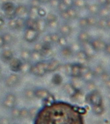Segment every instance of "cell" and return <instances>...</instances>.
Listing matches in <instances>:
<instances>
[{
	"label": "cell",
	"instance_id": "obj_1",
	"mask_svg": "<svg viewBox=\"0 0 110 124\" xmlns=\"http://www.w3.org/2000/svg\"><path fill=\"white\" fill-rule=\"evenodd\" d=\"M34 124H84L76 107L64 101H53L37 113Z\"/></svg>",
	"mask_w": 110,
	"mask_h": 124
},
{
	"label": "cell",
	"instance_id": "obj_2",
	"mask_svg": "<svg viewBox=\"0 0 110 124\" xmlns=\"http://www.w3.org/2000/svg\"><path fill=\"white\" fill-rule=\"evenodd\" d=\"M47 66L48 62L39 61L31 66L30 72L33 75L38 77H42L47 73Z\"/></svg>",
	"mask_w": 110,
	"mask_h": 124
},
{
	"label": "cell",
	"instance_id": "obj_3",
	"mask_svg": "<svg viewBox=\"0 0 110 124\" xmlns=\"http://www.w3.org/2000/svg\"><path fill=\"white\" fill-rule=\"evenodd\" d=\"M39 33L35 29H26L24 33V39L27 42L33 43L38 39Z\"/></svg>",
	"mask_w": 110,
	"mask_h": 124
},
{
	"label": "cell",
	"instance_id": "obj_4",
	"mask_svg": "<svg viewBox=\"0 0 110 124\" xmlns=\"http://www.w3.org/2000/svg\"><path fill=\"white\" fill-rule=\"evenodd\" d=\"M15 13L16 17L26 19L28 18L29 9L25 5H18L15 8Z\"/></svg>",
	"mask_w": 110,
	"mask_h": 124
},
{
	"label": "cell",
	"instance_id": "obj_5",
	"mask_svg": "<svg viewBox=\"0 0 110 124\" xmlns=\"http://www.w3.org/2000/svg\"><path fill=\"white\" fill-rule=\"evenodd\" d=\"M19 81V76L16 74H11L5 80V84L8 87H13L17 85Z\"/></svg>",
	"mask_w": 110,
	"mask_h": 124
},
{
	"label": "cell",
	"instance_id": "obj_6",
	"mask_svg": "<svg viewBox=\"0 0 110 124\" xmlns=\"http://www.w3.org/2000/svg\"><path fill=\"white\" fill-rule=\"evenodd\" d=\"M21 64H22L21 61L19 58L15 57H13L9 61V68L13 72H19Z\"/></svg>",
	"mask_w": 110,
	"mask_h": 124
},
{
	"label": "cell",
	"instance_id": "obj_7",
	"mask_svg": "<svg viewBox=\"0 0 110 124\" xmlns=\"http://www.w3.org/2000/svg\"><path fill=\"white\" fill-rule=\"evenodd\" d=\"M60 64L58 60L53 59L50 62H48V66H47V72H52L56 71V70L60 68Z\"/></svg>",
	"mask_w": 110,
	"mask_h": 124
},
{
	"label": "cell",
	"instance_id": "obj_8",
	"mask_svg": "<svg viewBox=\"0 0 110 124\" xmlns=\"http://www.w3.org/2000/svg\"><path fill=\"white\" fill-rule=\"evenodd\" d=\"M47 27V22L43 18L39 17L37 20V31L38 33H41L46 30Z\"/></svg>",
	"mask_w": 110,
	"mask_h": 124
},
{
	"label": "cell",
	"instance_id": "obj_9",
	"mask_svg": "<svg viewBox=\"0 0 110 124\" xmlns=\"http://www.w3.org/2000/svg\"><path fill=\"white\" fill-rule=\"evenodd\" d=\"M13 57V52L9 49H5L1 53V58L5 62H9V61H10Z\"/></svg>",
	"mask_w": 110,
	"mask_h": 124
},
{
	"label": "cell",
	"instance_id": "obj_10",
	"mask_svg": "<svg viewBox=\"0 0 110 124\" xmlns=\"http://www.w3.org/2000/svg\"><path fill=\"white\" fill-rule=\"evenodd\" d=\"M83 47H84V51L88 56H91L94 54L95 50L93 47L92 44L89 43L88 41L83 43Z\"/></svg>",
	"mask_w": 110,
	"mask_h": 124
},
{
	"label": "cell",
	"instance_id": "obj_11",
	"mask_svg": "<svg viewBox=\"0 0 110 124\" xmlns=\"http://www.w3.org/2000/svg\"><path fill=\"white\" fill-rule=\"evenodd\" d=\"M35 95L41 98H46L51 96V94L47 90L44 88L37 89L35 91Z\"/></svg>",
	"mask_w": 110,
	"mask_h": 124
},
{
	"label": "cell",
	"instance_id": "obj_12",
	"mask_svg": "<svg viewBox=\"0 0 110 124\" xmlns=\"http://www.w3.org/2000/svg\"><path fill=\"white\" fill-rule=\"evenodd\" d=\"M39 8H35V7H30L29 9L28 18L33 19V20H37L39 18L38 15V11Z\"/></svg>",
	"mask_w": 110,
	"mask_h": 124
},
{
	"label": "cell",
	"instance_id": "obj_13",
	"mask_svg": "<svg viewBox=\"0 0 110 124\" xmlns=\"http://www.w3.org/2000/svg\"><path fill=\"white\" fill-rule=\"evenodd\" d=\"M70 76L72 77H79L81 76V66L79 64H72L71 74Z\"/></svg>",
	"mask_w": 110,
	"mask_h": 124
},
{
	"label": "cell",
	"instance_id": "obj_14",
	"mask_svg": "<svg viewBox=\"0 0 110 124\" xmlns=\"http://www.w3.org/2000/svg\"><path fill=\"white\" fill-rule=\"evenodd\" d=\"M59 31H60V33L62 35L66 37V36L69 35L70 33L71 32V28L68 24L64 23V24H62L60 26Z\"/></svg>",
	"mask_w": 110,
	"mask_h": 124
},
{
	"label": "cell",
	"instance_id": "obj_15",
	"mask_svg": "<svg viewBox=\"0 0 110 124\" xmlns=\"http://www.w3.org/2000/svg\"><path fill=\"white\" fill-rule=\"evenodd\" d=\"M81 76H79V77H72V80H71V84L72 85V86L74 87L75 89L80 88H81V86L82 85H84V82H83V79L80 78Z\"/></svg>",
	"mask_w": 110,
	"mask_h": 124
},
{
	"label": "cell",
	"instance_id": "obj_16",
	"mask_svg": "<svg viewBox=\"0 0 110 124\" xmlns=\"http://www.w3.org/2000/svg\"><path fill=\"white\" fill-rule=\"evenodd\" d=\"M31 66L32 64L30 63L29 61H24L23 62H22L19 72H21L23 74H25L27 72H30Z\"/></svg>",
	"mask_w": 110,
	"mask_h": 124
},
{
	"label": "cell",
	"instance_id": "obj_17",
	"mask_svg": "<svg viewBox=\"0 0 110 124\" xmlns=\"http://www.w3.org/2000/svg\"><path fill=\"white\" fill-rule=\"evenodd\" d=\"M43 57V56L41 52H38L35 50L33 52H31V60H32L33 62H35V63L41 61Z\"/></svg>",
	"mask_w": 110,
	"mask_h": 124
},
{
	"label": "cell",
	"instance_id": "obj_18",
	"mask_svg": "<svg viewBox=\"0 0 110 124\" xmlns=\"http://www.w3.org/2000/svg\"><path fill=\"white\" fill-rule=\"evenodd\" d=\"M26 29H32L37 30V20H33L29 18L25 19V25Z\"/></svg>",
	"mask_w": 110,
	"mask_h": 124
},
{
	"label": "cell",
	"instance_id": "obj_19",
	"mask_svg": "<svg viewBox=\"0 0 110 124\" xmlns=\"http://www.w3.org/2000/svg\"><path fill=\"white\" fill-rule=\"evenodd\" d=\"M20 56L23 61H29L31 60V51L27 49H23L21 52Z\"/></svg>",
	"mask_w": 110,
	"mask_h": 124
},
{
	"label": "cell",
	"instance_id": "obj_20",
	"mask_svg": "<svg viewBox=\"0 0 110 124\" xmlns=\"http://www.w3.org/2000/svg\"><path fill=\"white\" fill-rule=\"evenodd\" d=\"M72 54V51L71 50L70 47L68 46H64L62 47V49L61 50V54L64 58H69L71 56Z\"/></svg>",
	"mask_w": 110,
	"mask_h": 124
},
{
	"label": "cell",
	"instance_id": "obj_21",
	"mask_svg": "<svg viewBox=\"0 0 110 124\" xmlns=\"http://www.w3.org/2000/svg\"><path fill=\"white\" fill-rule=\"evenodd\" d=\"M15 98L13 94H9L5 98V104L8 107L12 106L14 104V102H15Z\"/></svg>",
	"mask_w": 110,
	"mask_h": 124
},
{
	"label": "cell",
	"instance_id": "obj_22",
	"mask_svg": "<svg viewBox=\"0 0 110 124\" xmlns=\"http://www.w3.org/2000/svg\"><path fill=\"white\" fill-rule=\"evenodd\" d=\"M103 42H102L101 41H99V40H96V41H93L92 43H91V44L93 46V47L94 48L95 50H101V49H103L106 47V46H103L102 44H103Z\"/></svg>",
	"mask_w": 110,
	"mask_h": 124
},
{
	"label": "cell",
	"instance_id": "obj_23",
	"mask_svg": "<svg viewBox=\"0 0 110 124\" xmlns=\"http://www.w3.org/2000/svg\"><path fill=\"white\" fill-rule=\"evenodd\" d=\"M81 76L82 77V78L84 80V81L87 82H91L92 78H93V77H94V74H93V72H92L89 70L88 72H86V73L84 74Z\"/></svg>",
	"mask_w": 110,
	"mask_h": 124
},
{
	"label": "cell",
	"instance_id": "obj_24",
	"mask_svg": "<svg viewBox=\"0 0 110 124\" xmlns=\"http://www.w3.org/2000/svg\"><path fill=\"white\" fill-rule=\"evenodd\" d=\"M64 88L65 91L68 94H74L76 92V89L72 86L70 83H66L64 84Z\"/></svg>",
	"mask_w": 110,
	"mask_h": 124
},
{
	"label": "cell",
	"instance_id": "obj_25",
	"mask_svg": "<svg viewBox=\"0 0 110 124\" xmlns=\"http://www.w3.org/2000/svg\"><path fill=\"white\" fill-rule=\"evenodd\" d=\"M78 39L81 43H85V42H88V39H89V35L85 31H82L78 35Z\"/></svg>",
	"mask_w": 110,
	"mask_h": 124
},
{
	"label": "cell",
	"instance_id": "obj_26",
	"mask_svg": "<svg viewBox=\"0 0 110 124\" xmlns=\"http://www.w3.org/2000/svg\"><path fill=\"white\" fill-rule=\"evenodd\" d=\"M74 5L78 8H84L86 5V0H74Z\"/></svg>",
	"mask_w": 110,
	"mask_h": 124
},
{
	"label": "cell",
	"instance_id": "obj_27",
	"mask_svg": "<svg viewBox=\"0 0 110 124\" xmlns=\"http://www.w3.org/2000/svg\"><path fill=\"white\" fill-rule=\"evenodd\" d=\"M16 19H17V28L16 29H21V28L25 27V19L19 17H17Z\"/></svg>",
	"mask_w": 110,
	"mask_h": 124
},
{
	"label": "cell",
	"instance_id": "obj_28",
	"mask_svg": "<svg viewBox=\"0 0 110 124\" xmlns=\"http://www.w3.org/2000/svg\"><path fill=\"white\" fill-rule=\"evenodd\" d=\"M62 81V77L60 76V74H54V76H53V78H52V82L54 84H56V85H59V84H60Z\"/></svg>",
	"mask_w": 110,
	"mask_h": 124
},
{
	"label": "cell",
	"instance_id": "obj_29",
	"mask_svg": "<svg viewBox=\"0 0 110 124\" xmlns=\"http://www.w3.org/2000/svg\"><path fill=\"white\" fill-rule=\"evenodd\" d=\"M44 19L47 23H49V22H51V21H53L57 20V17H56V15H54L53 13H50L46 15V17H45Z\"/></svg>",
	"mask_w": 110,
	"mask_h": 124
},
{
	"label": "cell",
	"instance_id": "obj_30",
	"mask_svg": "<svg viewBox=\"0 0 110 124\" xmlns=\"http://www.w3.org/2000/svg\"><path fill=\"white\" fill-rule=\"evenodd\" d=\"M58 43H59V45L61 46L62 47L66 46L67 45H68V41H67V39L66 38V37H64V36L62 35L60 36Z\"/></svg>",
	"mask_w": 110,
	"mask_h": 124
},
{
	"label": "cell",
	"instance_id": "obj_31",
	"mask_svg": "<svg viewBox=\"0 0 110 124\" xmlns=\"http://www.w3.org/2000/svg\"><path fill=\"white\" fill-rule=\"evenodd\" d=\"M8 26L11 29H15L17 28V19L16 18H12L9 20L8 22Z\"/></svg>",
	"mask_w": 110,
	"mask_h": 124
},
{
	"label": "cell",
	"instance_id": "obj_32",
	"mask_svg": "<svg viewBox=\"0 0 110 124\" xmlns=\"http://www.w3.org/2000/svg\"><path fill=\"white\" fill-rule=\"evenodd\" d=\"M88 11L92 14H95L99 12L100 9L97 5H91L88 7Z\"/></svg>",
	"mask_w": 110,
	"mask_h": 124
},
{
	"label": "cell",
	"instance_id": "obj_33",
	"mask_svg": "<svg viewBox=\"0 0 110 124\" xmlns=\"http://www.w3.org/2000/svg\"><path fill=\"white\" fill-rule=\"evenodd\" d=\"M67 12L68 13V15H69V17L70 19H74V18L76 17L77 16V12L76 9L72 8H68V9L67 10Z\"/></svg>",
	"mask_w": 110,
	"mask_h": 124
},
{
	"label": "cell",
	"instance_id": "obj_34",
	"mask_svg": "<svg viewBox=\"0 0 110 124\" xmlns=\"http://www.w3.org/2000/svg\"><path fill=\"white\" fill-rule=\"evenodd\" d=\"M76 55L77 57L78 58V59H79L80 61H84V60L86 59V58H87L88 56L84 51H78L76 53Z\"/></svg>",
	"mask_w": 110,
	"mask_h": 124
},
{
	"label": "cell",
	"instance_id": "obj_35",
	"mask_svg": "<svg viewBox=\"0 0 110 124\" xmlns=\"http://www.w3.org/2000/svg\"><path fill=\"white\" fill-rule=\"evenodd\" d=\"M2 37L5 44H9V43H11V41L13 40L12 36L9 33H5L4 35H3Z\"/></svg>",
	"mask_w": 110,
	"mask_h": 124
},
{
	"label": "cell",
	"instance_id": "obj_36",
	"mask_svg": "<svg viewBox=\"0 0 110 124\" xmlns=\"http://www.w3.org/2000/svg\"><path fill=\"white\" fill-rule=\"evenodd\" d=\"M68 8H68V6H66V5L64 4V3L60 1L57 9H59V11L60 12H63V11H66L68 9Z\"/></svg>",
	"mask_w": 110,
	"mask_h": 124
},
{
	"label": "cell",
	"instance_id": "obj_37",
	"mask_svg": "<svg viewBox=\"0 0 110 124\" xmlns=\"http://www.w3.org/2000/svg\"><path fill=\"white\" fill-rule=\"evenodd\" d=\"M50 35H51L52 43H58L60 37L59 35V34H58V33H52V34H50Z\"/></svg>",
	"mask_w": 110,
	"mask_h": 124
},
{
	"label": "cell",
	"instance_id": "obj_38",
	"mask_svg": "<svg viewBox=\"0 0 110 124\" xmlns=\"http://www.w3.org/2000/svg\"><path fill=\"white\" fill-rule=\"evenodd\" d=\"M47 26H49V27L51 29H56V28L59 27V23L58 21L55 20L51 22H49L47 23Z\"/></svg>",
	"mask_w": 110,
	"mask_h": 124
},
{
	"label": "cell",
	"instance_id": "obj_39",
	"mask_svg": "<svg viewBox=\"0 0 110 124\" xmlns=\"http://www.w3.org/2000/svg\"><path fill=\"white\" fill-rule=\"evenodd\" d=\"M41 1L40 0H31L30 4L31 7H35V8H40L41 5Z\"/></svg>",
	"mask_w": 110,
	"mask_h": 124
},
{
	"label": "cell",
	"instance_id": "obj_40",
	"mask_svg": "<svg viewBox=\"0 0 110 124\" xmlns=\"http://www.w3.org/2000/svg\"><path fill=\"white\" fill-rule=\"evenodd\" d=\"M43 41L44 44H49L50 45L52 43L51 38V35L50 34H47L46 35L44 36L43 39Z\"/></svg>",
	"mask_w": 110,
	"mask_h": 124
},
{
	"label": "cell",
	"instance_id": "obj_41",
	"mask_svg": "<svg viewBox=\"0 0 110 124\" xmlns=\"http://www.w3.org/2000/svg\"><path fill=\"white\" fill-rule=\"evenodd\" d=\"M64 71H65V73L68 74V75H70L71 74V69H72V64H66L64 66Z\"/></svg>",
	"mask_w": 110,
	"mask_h": 124
},
{
	"label": "cell",
	"instance_id": "obj_42",
	"mask_svg": "<svg viewBox=\"0 0 110 124\" xmlns=\"http://www.w3.org/2000/svg\"><path fill=\"white\" fill-rule=\"evenodd\" d=\"M99 12L100 13V15L103 17H107L110 14V10L108 9L107 8H103L102 10L99 11Z\"/></svg>",
	"mask_w": 110,
	"mask_h": 124
},
{
	"label": "cell",
	"instance_id": "obj_43",
	"mask_svg": "<svg viewBox=\"0 0 110 124\" xmlns=\"http://www.w3.org/2000/svg\"><path fill=\"white\" fill-rule=\"evenodd\" d=\"M60 0H50L49 3L52 8H57L60 3Z\"/></svg>",
	"mask_w": 110,
	"mask_h": 124
},
{
	"label": "cell",
	"instance_id": "obj_44",
	"mask_svg": "<svg viewBox=\"0 0 110 124\" xmlns=\"http://www.w3.org/2000/svg\"><path fill=\"white\" fill-rule=\"evenodd\" d=\"M43 43H37L36 45H35V46H34V50L38 51V52H41V51H43Z\"/></svg>",
	"mask_w": 110,
	"mask_h": 124
},
{
	"label": "cell",
	"instance_id": "obj_45",
	"mask_svg": "<svg viewBox=\"0 0 110 124\" xmlns=\"http://www.w3.org/2000/svg\"><path fill=\"white\" fill-rule=\"evenodd\" d=\"M60 17H61V18L62 19H64V20L65 21H68L70 19V17H69V15H68V12L66 11H63V12H60Z\"/></svg>",
	"mask_w": 110,
	"mask_h": 124
},
{
	"label": "cell",
	"instance_id": "obj_46",
	"mask_svg": "<svg viewBox=\"0 0 110 124\" xmlns=\"http://www.w3.org/2000/svg\"><path fill=\"white\" fill-rule=\"evenodd\" d=\"M68 8H72L74 5V0H60Z\"/></svg>",
	"mask_w": 110,
	"mask_h": 124
},
{
	"label": "cell",
	"instance_id": "obj_47",
	"mask_svg": "<svg viewBox=\"0 0 110 124\" xmlns=\"http://www.w3.org/2000/svg\"><path fill=\"white\" fill-rule=\"evenodd\" d=\"M38 15L39 17L43 18L44 17H45L46 15V11L44 10V9H43V8H38Z\"/></svg>",
	"mask_w": 110,
	"mask_h": 124
},
{
	"label": "cell",
	"instance_id": "obj_48",
	"mask_svg": "<svg viewBox=\"0 0 110 124\" xmlns=\"http://www.w3.org/2000/svg\"><path fill=\"white\" fill-rule=\"evenodd\" d=\"M80 26H81L82 27H85L86 26H87L88 25V20L86 18H82L79 21Z\"/></svg>",
	"mask_w": 110,
	"mask_h": 124
},
{
	"label": "cell",
	"instance_id": "obj_49",
	"mask_svg": "<svg viewBox=\"0 0 110 124\" xmlns=\"http://www.w3.org/2000/svg\"><path fill=\"white\" fill-rule=\"evenodd\" d=\"M25 95L27 96V97H28V98H32V97L35 95V91L32 90L31 89L27 90L25 91Z\"/></svg>",
	"mask_w": 110,
	"mask_h": 124
},
{
	"label": "cell",
	"instance_id": "obj_50",
	"mask_svg": "<svg viewBox=\"0 0 110 124\" xmlns=\"http://www.w3.org/2000/svg\"><path fill=\"white\" fill-rule=\"evenodd\" d=\"M70 48H71V50L72 51H76V52H78V51H80V45L76 43H73L72 45V46L70 47Z\"/></svg>",
	"mask_w": 110,
	"mask_h": 124
},
{
	"label": "cell",
	"instance_id": "obj_51",
	"mask_svg": "<svg viewBox=\"0 0 110 124\" xmlns=\"http://www.w3.org/2000/svg\"><path fill=\"white\" fill-rule=\"evenodd\" d=\"M87 20L88 25H94L95 22H96V21H95L94 17H90L87 18Z\"/></svg>",
	"mask_w": 110,
	"mask_h": 124
},
{
	"label": "cell",
	"instance_id": "obj_52",
	"mask_svg": "<svg viewBox=\"0 0 110 124\" xmlns=\"http://www.w3.org/2000/svg\"><path fill=\"white\" fill-rule=\"evenodd\" d=\"M5 43L4 42V40L3 39V37L1 35H0V47H2L5 45Z\"/></svg>",
	"mask_w": 110,
	"mask_h": 124
},
{
	"label": "cell",
	"instance_id": "obj_53",
	"mask_svg": "<svg viewBox=\"0 0 110 124\" xmlns=\"http://www.w3.org/2000/svg\"><path fill=\"white\" fill-rule=\"evenodd\" d=\"M4 24V21L3 19V18H0V27H1Z\"/></svg>",
	"mask_w": 110,
	"mask_h": 124
},
{
	"label": "cell",
	"instance_id": "obj_54",
	"mask_svg": "<svg viewBox=\"0 0 110 124\" xmlns=\"http://www.w3.org/2000/svg\"><path fill=\"white\" fill-rule=\"evenodd\" d=\"M99 2L102 4H105V3H107V0H98Z\"/></svg>",
	"mask_w": 110,
	"mask_h": 124
},
{
	"label": "cell",
	"instance_id": "obj_55",
	"mask_svg": "<svg viewBox=\"0 0 110 124\" xmlns=\"http://www.w3.org/2000/svg\"><path fill=\"white\" fill-rule=\"evenodd\" d=\"M41 3H49L50 0H41Z\"/></svg>",
	"mask_w": 110,
	"mask_h": 124
},
{
	"label": "cell",
	"instance_id": "obj_56",
	"mask_svg": "<svg viewBox=\"0 0 110 124\" xmlns=\"http://www.w3.org/2000/svg\"><path fill=\"white\" fill-rule=\"evenodd\" d=\"M1 1H2V3H3L10 2L11 0H1Z\"/></svg>",
	"mask_w": 110,
	"mask_h": 124
},
{
	"label": "cell",
	"instance_id": "obj_57",
	"mask_svg": "<svg viewBox=\"0 0 110 124\" xmlns=\"http://www.w3.org/2000/svg\"><path fill=\"white\" fill-rule=\"evenodd\" d=\"M108 47H109V48H108V47H106V48H108V53L109 54H110V45H109V46H108Z\"/></svg>",
	"mask_w": 110,
	"mask_h": 124
},
{
	"label": "cell",
	"instance_id": "obj_58",
	"mask_svg": "<svg viewBox=\"0 0 110 124\" xmlns=\"http://www.w3.org/2000/svg\"><path fill=\"white\" fill-rule=\"evenodd\" d=\"M0 18H2V13L0 11Z\"/></svg>",
	"mask_w": 110,
	"mask_h": 124
},
{
	"label": "cell",
	"instance_id": "obj_59",
	"mask_svg": "<svg viewBox=\"0 0 110 124\" xmlns=\"http://www.w3.org/2000/svg\"><path fill=\"white\" fill-rule=\"evenodd\" d=\"M40 1H41V0H40Z\"/></svg>",
	"mask_w": 110,
	"mask_h": 124
}]
</instances>
